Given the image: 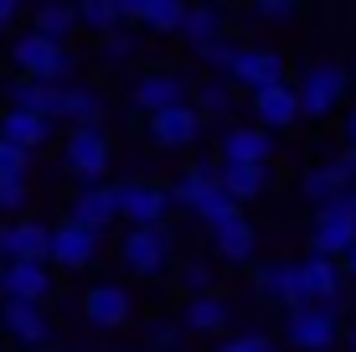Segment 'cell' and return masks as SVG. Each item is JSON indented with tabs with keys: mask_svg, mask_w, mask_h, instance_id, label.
Here are the masks:
<instances>
[{
	"mask_svg": "<svg viewBox=\"0 0 356 352\" xmlns=\"http://www.w3.org/2000/svg\"><path fill=\"white\" fill-rule=\"evenodd\" d=\"M351 78H356V63H351Z\"/></svg>",
	"mask_w": 356,
	"mask_h": 352,
	"instance_id": "cell-44",
	"label": "cell"
},
{
	"mask_svg": "<svg viewBox=\"0 0 356 352\" xmlns=\"http://www.w3.org/2000/svg\"><path fill=\"white\" fill-rule=\"evenodd\" d=\"M26 171H31V151L0 140V181H26Z\"/></svg>",
	"mask_w": 356,
	"mask_h": 352,
	"instance_id": "cell-38",
	"label": "cell"
},
{
	"mask_svg": "<svg viewBox=\"0 0 356 352\" xmlns=\"http://www.w3.org/2000/svg\"><path fill=\"white\" fill-rule=\"evenodd\" d=\"M52 119H42V114H31V109H0V140H10V145H21V151H42L47 140H52Z\"/></svg>",
	"mask_w": 356,
	"mask_h": 352,
	"instance_id": "cell-27",
	"label": "cell"
},
{
	"mask_svg": "<svg viewBox=\"0 0 356 352\" xmlns=\"http://www.w3.org/2000/svg\"><path fill=\"white\" fill-rule=\"evenodd\" d=\"M186 326H181V316H150V326H145V347L150 352H181L186 347Z\"/></svg>",
	"mask_w": 356,
	"mask_h": 352,
	"instance_id": "cell-34",
	"label": "cell"
},
{
	"mask_svg": "<svg viewBox=\"0 0 356 352\" xmlns=\"http://www.w3.org/2000/svg\"><path fill=\"white\" fill-rule=\"evenodd\" d=\"M191 109L202 119H232L238 89H232L227 78H217V72H207V78H196V89H191Z\"/></svg>",
	"mask_w": 356,
	"mask_h": 352,
	"instance_id": "cell-28",
	"label": "cell"
},
{
	"mask_svg": "<svg viewBox=\"0 0 356 352\" xmlns=\"http://www.w3.org/2000/svg\"><path fill=\"white\" fill-rule=\"evenodd\" d=\"M202 63L217 72V78H227L238 93H264V89H279V83H294L289 78V57L279 52V47L268 42H243V36H222L217 47H207Z\"/></svg>",
	"mask_w": 356,
	"mask_h": 352,
	"instance_id": "cell-1",
	"label": "cell"
},
{
	"mask_svg": "<svg viewBox=\"0 0 356 352\" xmlns=\"http://www.w3.org/2000/svg\"><path fill=\"white\" fill-rule=\"evenodd\" d=\"M0 275H6V264H0Z\"/></svg>",
	"mask_w": 356,
	"mask_h": 352,
	"instance_id": "cell-45",
	"label": "cell"
},
{
	"mask_svg": "<svg viewBox=\"0 0 356 352\" xmlns=\"http://www.w3.org/2000/svg\"><path fill=\"white\" fill-rule=\"evenodd\" d=\"M16 21H21V6H16V0H0V36L16 31Z\"/></svg>",
	"mask_w": 356,
	"mask_h": 352,
	"instance_id": "cell-39",
	"label": "cell"
},
{
	"mask_svg": "<svg viewBox=\"0 0 356 352\" xmlns=\"http://www.w3.org/2000/svg\"><path fill=\"white\" fill-rule=\"evenodd\" d=\"M0 264H52V223L42 217L0 223Z\"/></svg>",
	"mask_w": 356,
	"mask_h": 352,
	"instance_id": "cell-15",
	"label": "cell"
},
{
	"mask_svg": "<svg viewBox=\"0 0 356 352\" xmlns=\"http://www.w3.org/2000/svg\"><path fill=\"white\" fill-rule=\"evenodd\" d=\"M341 140H346V151H356V104L346 109V119H341Z\"/></svg>",
	"mask_w": 356,
	"mask_h": 352,
	"instance_id": "cell-40",
	"label": "cell"
},
{
	"mask_svg": "<svg viewBox=\"0 0 356 352\" xmlns=\"http://www.w3.org/2000/svg\"><path fill=\"white\" fill-rule=\"evenodd\" d=\"M294 187H300V197L310 202V213L325 208V202H336V197H346L356 187V151H336V155H325V161H310Z\"/></svg>",
	"mask_w": 356,
	"mask_h": 352,
	"instance_id": "cell-11",
	"label": "cell"
},
{
	"mask_svg": "<svg viewBox=\"0 0 356 352\" xmlns=\"http://www.w3.org/2000/svg\"><path fill=\"white\" fill-rule=\"evenodd\" d=\"M191 89H196V78H186L181 68H145V72H134L129 78V104L140 109L145 119H155V114H165V109H181V104H191Z\"/></svg>",
	"mask_w": 356,
	"mask_h": 352,
	"instance_id": "cell-8",
	"label": "cell"
},
{
	"mask_svg": "<svg viewBox=\"0 0 356 352\" xmlns=\"http://www.w3.org/2000/svg\"><path fill=\"white\" fill-rule=\"evenodd\" d=\"M346 300H351L346 264L305 254V306H325V311H341V316H346Z\"/></svg>",
	"mask_w": 356,
	"mask_h": 352,
	"instance_id": "cell-19",
	"label": "cell"
},
{
	"mask_svg": "<svg viewBox=\"0 0 356 352\" xmlns=\"http://www.w3.org/2000/svg\"><path fill=\"white\" fill-rule=\"evenodd\" d=\"M31 202V181H0V223H16Z\"/></svg>",
	"mask_w": 356,
	"mask_h": 352,
	"instance_id": "cell-37",
	"label": "cell"
},
{
	"mask_svg": "<svg viewBox=\"0 0 356 352\" xmlns=\"http://www.w3.org/2000/svg\"><path fill=\"white\" fill-rule=\"evenodd\" d=\"M227 21H232V10L227 6H212V0H196V6H186V26H181V42L191 47L196 57L207 52V47H217L227 31Z\"/></svg>",
	"mask_w": 356,
	"mask_h": 352,
	"instance_id": "cell-26",
	"label": "cell"
},
{
	"mask_svg": "<svg viewBox=\"0 0 356 352\" xmlns=\"http://www.w3.org/2000/svg\"><path fill=\"white\" fill-rule=\"evenodd\" d=\"M253 296L264 300V306H279L289 316V311L305 306V259H259V270H253Z\"/></svg>",
	"mask_w": 356,
	"mask_h": 352,
	"instance_id": "cell-12",
	"label": "cell"
},
{
	"mask_svg": "<svg viewBox=\"0 0 356 352\" xmlns=\"http://www.w3.org/2000/svg\"><path fill=\"white\" fill-rule=\"evenodd\" d=\"M52 296H57V270L52 264H6V275H0V300L47 306Z\"/></svg>",
	"mask_w": 356,
	"mask_h": 352,
	"instance_id": "cell-21",
	"label": "cell"
},
{
	"mask_svg": "<svg viewBox=\"0 0 356 352\" xmlns=\"http://www.w3.org/2000/svg\"><path fill=\"white\" fill-rule=\"evenodd\" d=\"M351 249H356V197L346 192V197H336V202L310 213V254L346 264Z\"/></svg>",
	"mask_w": 356,
	"mask_h": 352,
	"instance_id": "cell-10",
	"label": "cell"
},
{
	"mask_svg": "<svg viewBox=\"0 0 356 352\" xmlns=\"http://www.w3.org/2000/svg\"><path fill=\"white\" fill-rule=\"evenodd\" d=\"M253 109V125H264L268 135H284V130L305 125V109H300V89L294 83H279V89H264L248 99Z\"/></svg>",
	"mask_w": 356,
	"mask_h": 352,
	"instance_id": "cell-22",
	"label": "cell"
},
{
	"mask_svg": "<svg viewBox=\"0 0 356 352\" xmlns=\"http://www.w3.org/2000/svg\"><path fill=\"white\" fill-rule=\"evenodd\" d=\"M119 213H124V228H170L176 192L161 176H124L119 181Z\"/></svg>",
	"mask_w": 356,
	"mask_h": 352,
	"instance_id": "cell-7",
	"label": "cell"
},
{
	"mask_svg": "<svg viewBox=\"0 0 356 352\" xmlns=\"http://www.w3.org/2000/svg\"><path fill=\"white\" fill-rule=\"evenodd\" d=\"M10 68H16V78H26V83H78V72H83V57L72 52L67 42H52V36H42V31H16L10 36Z\"/></svg>",
	"mask_w": 356,
	"mask_h": 352,
	"instance_id": "cell-3",
	"label": "cell"
},
{
	"mask_svg": "<svg viewBox=\"0 0 356 352\" xmlns=\"http://www.w3.org/2000/svg\"><path fill=\"white\" fill-rule=\"evenodd\" d=\"M0 337L21 352H47L52 347V316H47V306L0 300Z\"/></svg>",
	"mask_w": 356,
	"mask_h": 352,
	"instance_id": "cell-18",
	"label": "cell"
},
{
	"mask_svg": "<svg viewBox=\"0 0 356 352\" xmlns=\"http://www.w3.org/2000/svg\"><path fill=\"white\" fill-rule=\"evenodd\" d=\"M181 326H186L191 337H212V342H222V337H232V300L222 296V290H212V296H191L181 300Z\"/></svg>",
	"mask_w": 356,
	"mask_h": 352,
	"instance_id": "cell-24",
	"label": "cell"
},
{
	"mask_svg": "<svg viewBox=\"0 0 356 352\" xmlns=\"http://www.w3.org/2000/svg\"><path fill=\"white\" fill-rule=\"evenodd\" d=\"M176 290H181V300L212 296V290H217V259H207V254H186L181 270H176Z\"/></svg>",
	"mask_w": 356,
	"mask_h": 352,
	"instance_id": "cell-31",
	"label": "cell"
},
{
	"mask_svg": "<svg viewBox=\"0 0 356 352\" xmlns=\"http://www.w3.org/2000/svg\"><path fill=\"white\" fill-rule=\"evenodd\" d=\"M108 166H114V135H108V125H72L63 135V171L78 187L108 181Z\"/></svg>",
	"mask_w": 356,
	"mask_h": 352,
	"instance_id": "cell-6",
	"label": "cell"
},
{
	"mask_svg": "<svg viewBox=\"0 0 356 352\" xmlns=\"http://www.w3.org/2000/svg\"><path fill=\"white\" fill-rule=\"evenodd\" d=\"M119 16H124L129 31L145 36H176L186 26V0H119Z\"/></svg>",
	"mask_w": 356,
	"mask_h": 352,
	"instance_id": "cell-20",
	"label": "cell"
},
{
	"mask_svg": "<svg viewBox=\"0 0 356 352\" xmlns=\"http://www.w3.org/2000/svg\"><path fill=\"white\" fill-rule=\"evenodd\" d=\"M207 244H212V259L227 264V270H259V223H253L248 213L227 217V223H217L212 234H207Z\"/></svg>",
	"mask_w": 356,
	"mask_h": 352,
	"instance_id": "cell-13",
	"label": "cell"
},
{
	"mask_svg": "<svg viewBox=\"0 0 356 352\" xmlns=\"http://www.w3.org/2000/svg\"><path fill=\"white\" fill-rule=\"evenodd\" d=\"M119 264H124L129 280H176L181 270V244H176V228H124L119 238Z\"/></svg>",
	"mask_w": 356,
	"mask_h": 352,
	"instance_id": "cell-4",
	"label": "cell"
},
{
	"mask_svg": "<svg viewBox=\"0 0 356 352\" xmlns=\"http://www.w3.org/2000/svg\"><path fill=\"white\" fill-rule=\"evenodd\" d=\"M274 155H279V135H268L264 125H253V119L222 125L217 161H227V166H274Z\"/></svg>",
	"mask_w": 356,
	"mask_h": 352,
	"instance_id": "cell-16",
	"label": "cell"
},
{
	"mask_svg": "<svg viewBox=\"0 0 356 352\" xmlns=\"http://www.w3.org/2000/svg\"><path fill=\"white\" fill-rule=\"evenodd\" d=\"M47 352H63V347H47Z\"/></svg>",
	"mask_w": 356,
	"mask_h": 352,
	"instance_id": "cell-43",
	"label": "cell"
},
{
	"mask_svg": "<svg viewBox=\"0 0 356 352\" xmlns=\"http://www.w3.org/2000/svg\"><path fill=\"white\" fill-rule=\"evenodd\" d=\"M83 321H88L98 337L124 332V326L134 321V296H129V285H119V280L88 285V290H83Z\"/></svg>",
	"mask_w": 356,
	"mask_h": 352,
	"instance_id": "cell-14",
	"label": "cell"
},
{
	"mask_svg": "<svg viewBox=\"0 0 356 352\" xmlns=\"http://www.w3.org/2000/svg\"><path fill=\"white\" fill-rule=\"evenodd\" d=\"M294 89H300V109L310 125H321V119L341 114V104H346V93L356 89L351 78V63H336V57H321V63H310L294 78Z\"/></svg>",
	"mask_w": 356,
	"mask_h": 352,
	"instance_id": "cell-5",
	"label": "cell"
},
{
	"mask_svg": "<svg viewBox=\"0 0 356 352\" xmlns=\"http://www.w3.org/2000/svg\"><path fill=\"white\" fill-rule=\"evenodd\" d=\"M212 352H274V337L268 332H259V326H248V332H232V337H222Z\"/></svg>",
	"mask_w": 356,
	"mask_h": 352,
	"instance_id": "cell-36",
	"label": "cell"
},
{
	"mask_svg": "<svg viewBox=\"0 0 356 352\" xmlns=\"http://www.w3.org/2000/svg\"><path fill=\"white\" fill-rule=\"evenodd\" d=\"M140 47H145V31H114V36H104L98 42V63L104 68H129L134 57H140Z\"/></svg>",
	"mask_w": 356,
	"mask_h": 352,
	"instance_id": "cell-33",
	"label": "cell"
},
{
	"mask_svg": "<svg viewBox=\"0 0 356 352\" xmlns=\"http://www.w3.org/2000/svg\"><path fill=\"white\" fill-rule=\"evenodd\" d=\"M346 352H356V316L346 321Z\"/></svg>",
	"mask_w": 356,
	"mask_h": 352,
	"instance_id": "cell-41",
	"label": "cell"
},
{
	"mask_svg": "<svg viewBox=\"0 0 356 352\" xmlns=\"http://www.w3.org/2000/svg\"><path fill=\"white\" fill-rule=\"evenodd\" d=\"M31 31H42V36H52V42H67L72 47V36L83 31V16H78V6L47 0V6H31Z\"/></svg>",
	"mask_w": 356,
	"mask_h": 352,
	"instance_id": "cell-29",
	"label": "cell"
},
{
	"mask_svg": "<svg viewBox=\"0 0 356 352\" xmlns=\"http://www.w3.org/2000/svg\"><path fill=\"white\" fill-rule=\"evenodd\" d=\"M222 187L232 192L238 208H248V202H259L264 192L274 187V166H227L222 161Z\"/></svg>",
	"mask_w": 356,
	"mask_h": 352,
	"instance_id": "cell-30",
	"label": "cell"
},
{
	"mask_svg": "<svg viewBox=\"0 0 356 352\" xmlns=\"http://www.w3.org/2000/svg\"><path fill=\"white\" fill-rule=\"evenodd\" d=\"M243 16L259 21V26H284V21H300V6L294 0H253Z\"/></svg>",
	"mask_w": 356,
	"mask_h": 352,
	"instance_id": "cell-35",
	"label": "cell"
},
{
	"mask_svg": "<svg viewBox=\"0 0 356 352\" xmlns=\"http://www.w3.org/2000/svg\"><path fill=\"white\" fill-rule=\"evenodd\" d=\"M78 16H83V36H93V42H104V36L124 31L119 0H83V6H78Z\"/></svg>",
	"mask_w": 356,
	"mask_h": 352,
	"instance_id": "cell-32",
	"label": "cell"
},
{
	"mask_svg": "<svg viewBox=\"0 0 356 352\" xmlns=\"http://www.w3.org/2000/svg\"><path fill=\"white\" fill-rule=\"evenodd\" d=\"M67 217H78V223H88L93 234H104L108 223H124V213H119V181H98V187H78L67 202Z\"/></svg>",
	"mask_w": 356,
	"mask_h": 352,
	"instance_id": "cell-25",
	"label": "cell"
},
{
	"mask_svg": "<svg viewBox=\"0 0 356 352\" xmlns=\"http://www.w3.org/2000/svg\"><path fill=\"white\" fill-rule=\"evenodd\" d=\"M279 337L289 342V352H330V347H346V316L325 306H300L284 316Z\"/></svg>",
	"mask_w": 356,
	"mask_h": 352,
	"instance_id": "cell-9",
	"label": "cell"
},
{
	"mask_svg": "<svg viewBox=\"0 0 356 352\" xmlns=\"http://www.w3.org/2000/svg\"><path fill=\"white\" fill-rule=\"evenodd\" d=\"M98 254H104V234H93L88 223H78V217L52 223V270L78 275V270H88Z\"/></svg>",
	"mask_w": 356,
	"mask_h": 352,
	"instance_id": "cell-17",
	"label": "cell"
},
{
	"mask_svg": "<svg viewBox=\"0 0 356 352\" xmlns=\"http://www.w3.org/2000/svg\"><path fill=\"white\" fill-rule=\"evenodd\" d=\"M145 135H150V145H161V151H191L207 135V119L191 104H181V109H165V114L145 119Z\"/></svg>",
	"mask_w": 356,
	"mask_h": 352,
	"instance_id": "cell-23",
	"label": "cell"
},
{
	"mask_svg": "<svg viewBox=\"0 0 356 352\" xmlns=\"http://www.w3.org/2000/svg\"><path fill=\"white\" fill-rule=\"evenodd\" d=\"M351 197H356V187H351Z\"/></svg>",
	"mask_w": 356,
	"mask_h": 352,
	"instance_id": "cell-46",
	"label": "cell"
},
{
	"mask_svg": "<svg viewBox=\"0 0 356 352\" xmlns=\"http://www.w3.org/2000/svg\"><path fill=\"white\" fill-rule=\"evenodd\" d=\"M346 280H351V285H356V249H351V254H346Z\"/></svg>",
	"mask_w": 356,
	"mask_h": 352,
	"instance_id": "cell-42",
	"label": "cell"
},
{
	"mask_svg": "<svg viewBox=\"0 0 356 352\" xmlns=\"http://www.w3.org/2000/svg\"><path fill=\"white\" fill-rule=\"evenodd\" d=\"M170 192H176V208L191 213L207 234H212L217 223H227V217L248 213V208H238L232 192L222 187V161H186L176 171V181H170Z\"/></svg>",
	"mask_w": 356,
	"mask_h": 352,
	"instance_id": "cell-2",
	"label": "cell"
}]
</instances>
